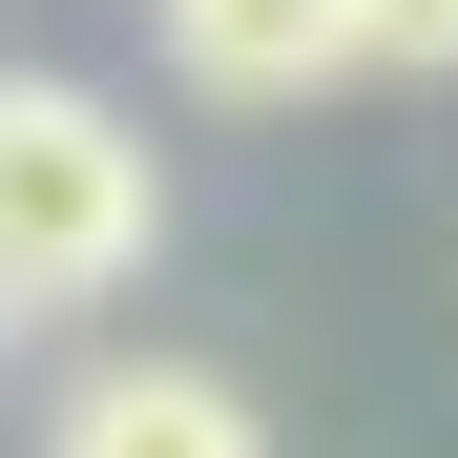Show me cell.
<instances>
[{
	"mask_svg": "<svg viewBox=\"0 0 458 458\" xmlns=\"http://www.w3.org/2000/svg\"><path fill=\"white\" fill-rule=\"evenodd\" d=\"M354 63H458V0H334Z\"/></svg>",
	"mask_w": 458,
	"mask_h": 458,
	"instance_id": "4",
	"label": "cell"
},
{
	"mask_svg": "<svg viewBox=\"0 0 458 458\" xmlns=\"http://www.w3.org/2000/svg\"><path fill=\"white\" fill-rule=\"evenodd\" d=\"M42 458H271V417L229 396L208 354H105L84 396L42 417Z\"/></svg>",
	"mask_w": 458,
	"mask_h": 458,
	"instance_id": "2",
	"label": "cell"
},
{
	"mask_svg": "<svg viewBox=\"0 0 458 458\" xmlns=\"http://www.w3.org/2000/svg\"><path fill=\"white\" fill-rule=\"evenodd\" d=\"M167 63L208 105H313L354 63V21H334V0H167Z\"/></svg>",
	"mask_w": 458,
	"mask_h": 458,
	"instance_id": "3",
	"label": "cell"
},
{
	"mask_svg": "<svg viewBox=\"0 0 458 458\" xmlns=\"http://www.w3.org/2000/svg\"><path fill=\"white\" fill-rule=\"evenodd\" d=\"M146 125L105 84H63V63H0V313H84V292L146 271Z\"/></svg>",
	"mask_w": 458,
	"mask_h": 458,
	"instance_id": "1",
	"label": "cell"
}]
</instances>
